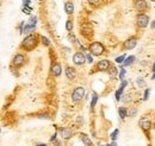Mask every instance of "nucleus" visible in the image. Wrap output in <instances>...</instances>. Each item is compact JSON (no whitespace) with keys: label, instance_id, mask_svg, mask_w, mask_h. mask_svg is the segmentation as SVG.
I'll list each match as a JSON object with an SVG mask.
<instances>
[{"label":"nucleus","instance_id":"nucleus-1","mask_svg":"<svg viewBox=\"0 0 155 146\" xmlns=\"http://www.w3.org/2000/svg\"><path fill=\"white\" fill-rule=\"evenodd\" d=\"M37 46V37L34 35H29L27 37L24 38V41L22 42V48L25 49L26 51H31Z\"/></svg>","mask_w":155,"mask_h":146},{"label":"nucleus","instance_id":"nucleus-2","mask_svg":"<svg viewBox=\"0 0 155 146\" xmlns=\"http://www.w3.org/2000/svg\"><path fill=\"white\" fill-rule=\"evenodd\" d=\"M104 45L99 42H94L90 45V54L94 55V56H100L102 54H104Z\"/></svg>","mask_w":155,"mask_h":146},{"label":"nucleus","instance_id":"nucleus-3","mask_svg":"<svg viewBox=\"0 0 155 146\" xmlns=\"http://www.w3.org/2000/svg\"><path fill=\"white\" fill-rule=\"evenodd\" d=\"M84 96H85V88L84 87H78L72 93V101L78 102V101H80Z\"/></svg>","mask_w":155,"mask_h":146},{"label":"nucleus","instance_id":"nucleus-4","mask_svg":"<svg viewBox=\"0 0 155 146\" xmlns=\"http://www.w3.org/2000/svg\"><path fill=\"white\" fill-rule=\"evenodd\" d=\"M136 23H137V26L140 27H146L149 23V18L147 14H139L136 18Z\"/></svg>","mask_w":155,"mask_h":146},{"label":"nucleus","instance_id":"nucleus-5","mask_svg":"<svg viewBox=\"0 0 155 146\" xmlns=\"http://www.w3.org/2000/svg\"><path fill=\"white\" fill-rule=\"evenodd\" d=\"M85 61H86V56H85L82 52H76V54H74V56H73V62H74V64L81 65V64L85 63Z\"/></svg>","mask_w":155,"mask_h":146},{"label":"nucleus","instance_id":"nucleus-6","mask_svg":"<svg viewBox=\"0 0 155 146\" xmlns=\"http://www.w3.org/2000/svg\"><path fill=\"white\" fill-rule=\"evenodd\" d=\"M135 7H136L139 12H144V11H147L148 4L146 0H136V1H135Z\"/></svg>","mask_w":155,"mask_h":146},{"label":"nucleus","instance_id":"nucleus-7","mask_svg":"<svg viewBox=\"0 0 155 146\" xmlns=\"http://www.w3.org/2000/svg\"><path fill=\"white\" fill-rule=\"evenodd\" d=\"M24 62H25V57H24L22 54H17V55L13 57V61H12V63H13V65H14L16 68L22 67V65L24 64Z\"/></svg>","mask_w":155,"mask_h":146},{"label":"nucleus","instance_id":"nucleus-8","mask_svg":"<svg viewBox=\"0 0 155 146\" xmlns=\"http://www.w3.org/2000/svg\"><path fill=\"white\" fill-rule=\"evenodd\" d=\"M136 44H137V39L135 37H131V38H129V39H127L124 42V49H127V50H131V49H134L135 46H136Z\"/></svg>","mask_w":155,"mask_h":146},{"label":"nucleus","instance_id":"nucleus-9","mask_svg":"<svg viewBox=\"0 0 155 146\" xmlns=\"http://www.w3.org/2000/svg\"><path fill=\"white\" fill-rule=\"evenodd\" d=\"M97 68H98L99 70H102V71H105V70H108L110 68V62L108 60H102V61L98 62V64H97Z\"/></svg>","mask_w":155,"mask_h":146},{"label":"nucleus","instance_id":"nucleus-10","mask_svg":"<svg viewBox=\"0 0 155 146\" xmlns=\"http://www.w3.org/2000/svg\"><path fill=\"white\" fill-rule=\"evenodd\" d=\"M61 73H62V68H61V65H60L59 63H54L53 67H51V75L55 76V77H57V76H60V75H61Z\"/></svg>","mask_w":155,"mask_h":146},{"label":"nucleus","instance_id":"nucleus-11","mask_svg":"<svg viewBox=\"0 0 155 146\" xmlns=\"http://www.w3.org/2000/svg\"><path fill=\"white\" fill-rule=\"evenodd\" d=\"M60 135L63 138V139H71L72 138V135H73V133H72V131L69 130V128H66V127H62L61 130H60Z\"/></svg>","mask_w":155,"mask_h":146},{"label":"nucleus","instance_id":"nucleus-12","mask_svg":"<svg viewBox=\"0 0 155 146\" xmlns=\"http://www.w3.org/2000/svg\"><path fill=\"white\" fill-rule=\"evenodd\" d=\"M66 76H67V79H68V80H74L75 76H76V71H75L74 68L67 67L66 68Z\"/></svg>","mask_w":155,"mask_h":146},{"label":"nucleus","instance_id":"nucleus-13","mask_svg":"<svg viewBox=\"0 0 155 146\" xmlns=\"http://www.w3.org/2000/svg\"><path fill=\"white\" fill-rule=\"evenodd\" d=\"M140 126L144 130V131H148V130H150V127H152V122L149 121V120H146V119H142V120H140Z\"/></svg>","mask_w":155,"mask_h":146},{"label":"nucleus","instance_id":"nucleus-14","mask_svg":"<svg viewBox=\"0 0 155 146\" xmlns=\"http://www.w3.org/2000/svg\"><path fill=\"white\" fill-rule=\"evenodd\" d=\"M64 11H66L67 14H73V12H74V5H73V3L67 1L64 4Z\"/></svg>","mask_w":155,"mask_h":146},{"label":"nucleus","instance_id":"nucleus-15","mask_svg":"<svg viewBox=\"0 0 155 146\" xmlns=\"http://www.w3.org/2000/svg\"><path fill=\"white\" fill-rule=\"evenodd\" d=\"M80 138H81V140H82V143L86 145V146H93V144H92V140L87 137L86 134H81L80 135Z\"/></svg>","mask_w":155,"mask_h":146},{"label":"nucleus","instance_id":"nucleus-16","mask_svg":"<svg viewBox=\"0 0 155 146\" xmlns=\"http://www.w3.org/2000/svg\"><path fill=\"white\" fill-rule=\"evenodd\" d=\"M135 62V56H128L127 58H125V61H124V63H123V65L124 67H128V65H130V64H132Z\"/></svg>","mask_w":155,"mask_h":146},{"label":"nucleus","instance_id":"nucleus-17","mask_svg":"<svg viewBox=\"0 0 155 146\" xmlns=\"http://www.w3.org/2000/svg\"><path fill=\"white\" fill-rule=\"evenodd\" d=\"M118 114L122 119H125L127 118V115H128V112H127V108H124V107H119V109H118Z\"/></svg>","mask_w":155,"mask_h":146},{"label":"nucleus","instance_id":"nucleus-18","mask_svg":"<svg viewBox=\"0 0 155 146\" xmlns=\"http://www.w3.org/2000/svg\"><path fill=\"white\" fill-rule=\"evenodd\" d=\"M97 101H98V94H97V93H93V99H92V101H91V108H94Z\"/></svg>","mask_w":155,"mask_h":146},{"label":"nucleus","instance_id":"nucleus-19","mask_svg":"<svg viewBox=\"0 0 155 146\" xmlns=\"http://www.w3.org/2000/svg\"><path fill=\"white\" fill-rule=\"evenodd\" d=\"M125 58H127V57H125V55H122V56H118L115 61L117 62V63H119V64H123V63H124V61H125Z\"/></svg>","mask_w":155,"mask_h":146},{"label":"nucleus","instance_id":"nucleus-20","mask_svg":"<svg viewBox=\"0 0 155 146\" xmlns=\"http://www.w3.org/2000/svg\"><path fill=\"white\" fill-rule=\"evenodd\" d=\"M66 30L67 31H72L73 30V22L72 20H67V23H66Z\"/></svg>","mask_w":155,"mask_h":146},{"label":"nucleus","instance_id":"nucleus-21","mask_svg":"<svg viewBox=\"0 0 155 146\" xmlns=\"http://www.w3.org/2000/svg\"><path fill=\"white\" fill-rule=\"evenodd\" d=\"M41 41H42V44H43V45H45V46H49V45H50V41L48 39L47 37H44V36H43V37H41Z\"/></svg>","mask_w":155,"mask_h":146},{"label":"nucleus","instance_id":"nucleus-22","mask_svg":"<svg viewBox=\"0 0 155 146\" xmlns=\"http://www.w3.org/2000/svg\"><path fill=\"white\" fill-rule=\"evenodd\" d=\"M122 93H123V89H122V88H119L117 92H116L115 97H116V100H117V101H119V100H121V95H122Z\"/></svg>","mask_w":155,"mask_h":146},{"label":"nucleus","instance_id":"nucleus-23","mask_svg":"<svg viewBox=\"0 0 155 146\" xmlns=\"http://www.w3.org/2000/svg\"><path fill=\"white\" fill-rule=\"evenodd\" d=\"M36 22H37V18H36V17H31V18H30V20H29V23H27V24L35 27V26H36Z\"/></svg>","mask_w":155,"mask_h":146},{"label":"nucleus","instance_id":"nucleus-24","mask_svg":"<svg viewBox=\"0 0 155 146\" xmlns=\"http://www.w3.org/2000/svg\"><path fill=\"white\" fill-rule=\"evenodd\" d=\"M118 133H119V131H118V130H115V131L111 133V139H112L113 141H116V139H117Z\"/></svg>","mask_w":155,"mask_h":146},{"label":"nucleus","instance_id":"nucleus-25","mask_svg":"<svg viewBox=\"0 0 155 146\" xmlns=\"http://www.w3.org/2000/svg\"><path fill=\"white\" fill-rule=\"evenodd\" d=\"M124 75H125V69L124 68H121V73H119V79L122 81H124Z\"/></svg>","mask_w":155,"mask_h":146},{"label":"nucleus","instance_id":"nucleus-26","mask_svg":"<svg viewBox=\"0 0 155 146\" xmlns=\"http://www.w3.org/2000/svg\"><path fill=\"white\" fill-rule=\"evenodd\" d=\"M22 10H23V12H25V13H27V14H29V13H31V11H32L31 7H29V6H24Z\"/></svg>","mask_w":155,"mask_h":146},{"label":"nucleus","instance_id":"nucleus-27","mask_svg":"<svg viewBox=\"0 0 155 146\" xmlns=\"http://www.w3.org/2000/svg\"><path fill=\"white\" fill-rule=\"evenodd\" d=\"M86 60H87V62L93 63V57H92V55H91V54H87V55H86Z\"/></svg>","mask_w":155,"mask_h":146},{"label":"nucleus","instance_id":"nucleus-28","mask_svg":"<svg viewBox=\"0 0 155 146\" xmlns=\"http://www.w3.org/2000/svg\"><path fill=\"white\" fill-rule=\"evenodd\" d=\"M149 93H150V90H149V89H146V92H144V96H143V100H147V99H148Z\"/></svg>","mask_w":155,"mask_h":146},{"label":"nucleus","instance_id":"nucleus-29","mask_svg":"<svg viewBox=\"0 0 155 146\" xmlns=\"http://www.w3.org/2000/svg\"><path fill=\"white\" fill-rule=\"evenodd\" d=\"M88 3L91 4V5H97L99 3V0H88Z\"/></svg>","mask_w":155,"mask_h":146},{"label":"nucleus","instance_id":"nucleus-30","mask_svg":"<svg viewBox=\"0 0 155 146\" xmlns=\"http://www.w3.org/2000/svg\"><path fill=\"white\" fill-rule=\"evenodd\" d=\"M23 3H24V6H29L31 3V0H23Z\"/></svg>","mask_w":155,"mask_h":146},{"label":"nucleus","instance_id":"nucleus-31","mask_svg":"<svg viewBox=\"0 0 155 146\" xmlns=\"http://www.w3.org/2000/svg\"><path fill=\"white\" fill-rule=\"evenodd\" d=\"M137 84H139V86H142V87H143V86H144V82H143L141 79H139V80H137Z\"/></svg>","mask_w":155,"mask_h":146},{"label":"nucleus","instance_id":"nucleus-32","mask_svg":"<svg viewBox=\"0 0 155 146\" xmlns=\"http://www.w3.org/2000/svg\"><path fill=\"white\" fill-rule=\"evenodd\" d=\"M56 135H57V133H54V134H53V137L50 138V141H54V140L56 139Z\"/></svg>","mask_w":155,"mask_h":146},{"label":"nucleus","instance_id":"nucleus-33","mask_svg":"<svg viewBox=\"0 0 155 146\" xmlns=\"http://www.w3.org/2000/svg\"><path fill=\"white\" fill-rule=\"evenodd\" d=\"M68 38H69V41H72V43H73V41H76V39H75V37H74V36H72V35H69V37H68Z\"/></svg>","mask_w":155,"mask_h":146},{"label":"nucleus","instance_id":"nucleus-34","mask_svg":"<svg viewBox=\"0 0 155 146\" xmlns=\"http://www.w3.org/2000/svg\"><path fill=\"white\" fill-rule=\"evenodd\" d=\"M152 29H155V20L152 22Z\"/></svg>","mask_w":155,"mask_h":146},{"label":"nucleus","instance_id":"nucleus-35","mask_svg":"<svg viewBox=\"0 0 155 146\" xmlns=\"http://www.w3.org/2000/svg\"><path fill=\"white\" fill-rule=\"evenodd\" d=\"M152 71H153V73H154V74H155V63H154V64H153V69H152Z\"/></svg>","mask_w":155,"mask_h":146},{"label":"nucleus","instance_id":"nucleus-36","mask_svg":"<svg viewBox=\"0 0 155 146\" xmlns=\"http://www.w3.org/2000/svg\"><path fill=\"white\" fill-rule=\"evenodd\" d=\"M37 146H47V144H37Z\"/></svg>","mask_w":155,"mask_h":146},{"label":"nucleus","instance_id":"nucleus-37","mask_svg":"<svg viewBox=\"0 0 155 146\" xmlns=\"http://www.w3.org/2000/svg\"><path fill=\"white\" fill-rule=\"evenodd\" d=\"M152 80H155V74H154V75L152 76Z\"/></svg>","mask_w":155,"mask_h":146},{"label":"nucleus","instance_id":"nucleus-38","mask_svg":"<svg viewBox=\"0 0 155 146\" xmlns=\"http://www.w3.org/2000/svg\"><path fill=\"white\" fill-rule=\"evenodd\" d=\"M106 146H113V144H109V145H106Z\"/></svg>","mask_w":155,"mask_h":146},{"label":"nucleus","instance_id":"nucleus-39","mask_svg":"<svg viewBox=\"0 0 155 146\" xmlns=\"http://www.w3.org/2000/svg\"><path fill=\"white\" fill-rule=\"evenodd\" d=\"M100 146H106V145H100Z\"/></svg>","mask_w":155,"mask_h":146}]
</instances>
